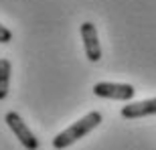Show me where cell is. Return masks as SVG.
I'll use <instances>...</instances> for the list:
<instances>
[{
	"label": "cell",
	"mask_w": 156,
	"mask_h": 150,
	"mask_svg": "<svg viewBox=\"0 0 156 150\" xmlns=\"http://www.w3.org/2000/svg\"><path fill=\"white\" fill-rule=\"evenodd\" d=\"M99 124H101V114H99V112H89V114H85L81 120H77L75 124H71L69 128H65L63 132H59L57 136L53 138V148L55 150L67 148V146H71L73 142L81 140L83 136H87L91 130H95Z\"/></svg>",
	"instance_id": "cell-1"
},
{
	"label": "cell",
	"mask_w": 156,
	"mask_h": 150,
	"mask_svg": "<svg viewBox=\"0 0 156 150\" xmlns=\"http://www.w3.org/2000/svg\"><path fill=\"white\" fill-rule=\"evenodd\" d=\"M4 120H6V124H8V128L14 132V136L18 138V142H20L27 150H37L39 148V140H37V136L30 132V128L24 124V120L16 114V112H8Z\"/></svg>",
	"instance_id": "cell-2"
},
{
	"label": "cell",
	"mask_w": 156,
	"mask_h": 150,
	"mask_svg": "<svg viewBox=\"0 0 156 150\" xmlns=\"http://www.w3.org/2000/svg\"><path fill=\"white\" fill-rule=\"evenodd\" d=\"M93 93L98 98L105 99H120V102H128L136 95V89L130 83H110V81H101L93 85Z\"/></svg>",
	"instance_id": "cell-3"
},
{
	"label": "cell",
	"mask_w": 156,
	"mask_h": 150,
	"mask_svg": "<svg viewBox=\"0 0 156 150\" xmlns=\"http://www.w3.org/2000/svg\"><path fill=\"white\" fill-rule=\"evenodd\" d=\"M81 39H83V49L85 55L91 63H98L101 59V45H99L98 29L93 23H83L81 24Z\"/></svg>",
	"instance_id": "cell-4"
},
{
	"label": "cell",
	"mask_w": 156,
	"mask_h": 150,
	"mask_svg": "<svg viewBox=\"0 0 156 150\" xmlns=\"http://www.w3.org/2000/svg\"><path fill=\"white\" fill-rule=\"evenodd\" d=\"M120 114L126 120H138V118H146V116H154L156 114V98L136 102V104H128L122 108Z\"/></svg>",
	"instance_id": "cell-5"
},
{
	"label": "cell",
	"mask_w": 156,
	"mask_h": 150,
	"mask_svg": "<svg viewBox=\"0 0 156 150\" xmlns=\"http://www.w3.org/2000/svg\"><path fill=\"white\" fill-rule=\"evenodd\" d=\"M8 83H10V61L0 59V99L8 95Z\"/></svg>",
	"instance_id": "cell-6"
},
{
	"label": "cell",
	"mask_w": 156,
	"mask_h": 150,
	"mask_svg": "<svg viewBox=\"0 0 156 150\" xmlns=\"http://www.w3.org/2000/svg\"><path fill=\"white\" fill-rule=\"evenodd\" d=\"M10 41H12V33L0 24V43H10Z\"/></svg>",
	"instance_id": "cell-7"
}]
</instances>
